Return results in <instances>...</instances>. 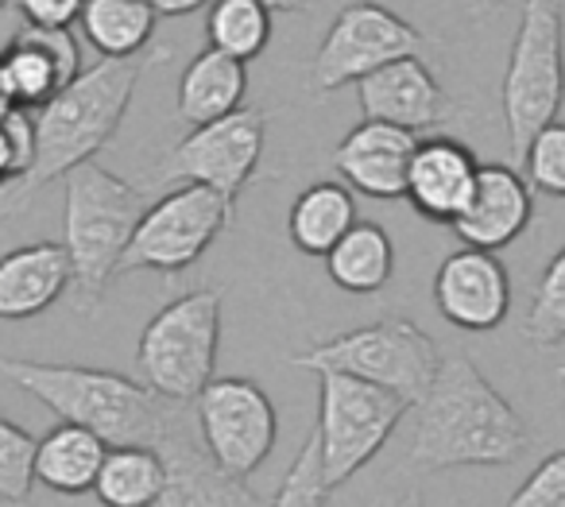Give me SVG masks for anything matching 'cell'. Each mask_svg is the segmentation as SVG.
<instances>
[{
  "instance_id": "obj_27",
  "label": "cell",
  "mask_w": 565,
  "mask_h": 507,
  "mask_svg": "<svg viewBox=\"0 0 565 507\" xmlns=\"http://www.w3.org/2000/svg\"><path fill=\"white\" fill-rule=\"evenodd\" d=\"M205 40L210 47L248 63L271 43V12L259 0H213L205 17Z\"/></svg>"
},
{
  "instance_id": "obj_30",
  "label": "cell",
  "mask_w": 565,
  "mask_h": 507,
  "mask_svg": "<svg viewBox=\"0 0 565 507\" xmlns=\"http://www.w3.org/2000/svg\"><path fill=\"white\" fill-rule=\"evenodd\" d=\"M519 171H526L523 179L531 182V190L550 198H565V125L550 120L523 151Z\"/></svg>"
},
{
  "instance_id": "obj_41",
  "label": "cell",
  "mask_w": 565,
  "mask_h": 507,
  "mask_svg": "<svg viewBox=\"0 0 565 507\" xmlns=\"http://www.w3.org/2000/svg\"><path fill=\"white\" fill-rule=\"evenodd\" d=\"M557 380H565V365H562V368H557Z\"/></svg>"
},
{
  "instance_id": "obj_3",
  "label": "cell",
  "mask_w": 565,
  "mask_h": 507,
  "mask_svg": "<svg viewBox=\"0 0 565 507\" xmlns=\"http://www.w3.org/2000/svg\"><path fill=\"white\" fill-rule=\"evenodd\" d=\"M0 376L40 399L58 422L94 430L105 445H163L174 430L194 422L190 403H174L120 372L47 360L0 357Z\"/></svg>"
},
{
  "instance_id": "obj_29",
  "label": "cell",
  "mask_w": 565,
  "mask_h": 507,
  "mask_svg": "<svg viewBox=\"0 0 565 507\" xmlns=\"http://www.w3.org/2000/svg\"><path fill=\"white\" fill-rule=\"evenodd\" d=\"M35 488V437L12 419H0V499L28 504Z\"/></svg>"
},
{
  "instance_id": "obj_24",
  "label": "cell",
  "mask_w": 565,
  "mask_h": 507,
  "mask_svg": "<svg viewBox=\"0 0 565 507\" xmlns=\"http://www.w3.org/2000/svg\"><path fill=\"white\" fill-rule=\"evenodd\" d=\"M326 272L349 295H376L387 287L395 272V244L372 221H356L330 252H326Z\"/></svg>"
},
{
  "instance_id": "obj_14",
  "label": "cell",
  "mask_w": 565,
  "mask_h": 507,
  "mask_svg": "<svg viewBox=\"0 0 565 507\" xmlns=\"http://www.w3.org/2000/svg\"><path fill=\"white\" fill-rule=\"evenodd\" d=\"M356 102H361L364 120H384L415 136L441 128L457 113L454 97L441 89V82L418 55L395 59L356 82Z\"/></svg>"
},
{
  "instance_id": "obj_17",
  "label": "cell",
  "mask_w": 565,
  "mask_h": 507,
  "mask_svg": "<svg viewBox=\"0 0 565 507\" xmlns=\"http://www.w3.org/2000/svg\"><path fill=\"white\" fill-rule=\"evenodd\" d=\"M415 144L418 136L407 128L384 125V120H361L333 148V171L356 194L395 202L407 190V167L415 156Z\"/></svg>"
},
{
  "instance_id": "obj_9",
  "label": "cell",
  "mask_w": 565,
  "mask_h": 507,
  "mask_svg": "<svg viewBox=\"0 0 565 507\" xmlns=\"http://www.w3.org/2000/svg\"><path fill=\"white\" fill-rule=\"evenodd\" d=\"M236 202L225 194L202 187V182H182V187L167 190L159 202L143 210L136 221V233L128 241L125 256H120L117 275L128 272H159V275H179L194 267L205 256L213 241L233 225Z\"/></svg>"
},
{
  "instance_id": "obj_15",
  "label": "cell",
  "mask_w": 565,
  "mask_h": 507,
  "mask_svg": "<svg viewBox=\"0 0 565 507\" xmlns=\"http://www.w3.org/2000/svg\"><path fill=\"white\" fill-rule=\"evenodd\" d=\"M534 221V190L523 171L511 163H484L477 171L465 210L454 218V233L469 249H508L511 241L526 233Z\"/></svg>"
},
{
  "instance_id": "obj_40",
  "label": "cell",
  "mask_w": 565,
  "mask_h": 507,
  "mask_svg": "<svg viewBox=\"0 0 565 507\" xmlns=\"http://www.w3.org/2000/svg\"><path fill=\"white\" fill-rule=\"evenodd\" d=\"M9 4H17V0H0V9H9Z\"/></svg>"
},
{
  "instance_id": "obj_34",
  "label": "cell",
  "mask_w": 565,
  "mask_h": 507,
  "mask_svg": "<svg viewBox=\"0 0 565 507\" xmlns=\"http://www.w3.org/2000/svg\"><path fill=\"white\" fill-rule=\"evenodd\" d=\"M24 24L35 28H74L82 20L86 0H17Z\"/></svg>"
},
{
  "instance_id": "obj_35",
  "label": "cell",
  "mask_w": 565,
  "mask_h": 507,
  "mask_svg": "<svg viewBox=\"0 0 565 507\" xmlns=\"http://www.w3.org/2000/svg\"><path fill=\"white\" fill-rule=\"evenodd\" d=\"M205 4H213V0H151V9H156V17H167V20L190 17V12L205 9Z\"/></svg>"
},
{
  "instance_id": "obj_32",
  "label": "cell",
  "mask_w": 565,
  "mask_h": 507,
  "mask_svg": "<svg viewBox=\"0 0 565 507\" xmlns=\"http://www.w3.org/2000/svg\"><path fill=\"white\" fill-rule=\"evenodd\" d=\"M35 159V125L32 109H12L0 120V190H9L17 179H24Z\"/></svg>"
},
{
  "instance_id": "obj_11",
  "label": "cell",
  "mask_w": 565,
  "mask_h": 507,
  "mask_svg": "<svg viewBox=\"0 0 565 507\" xmlns=\"http://www.w3.org/2000/svg\"><path fill=\"white\" fill-rule=\"evenodd\" d=\"M423 43V32L395 17L392 9L376 0H353L333 17L315 55V66H310V78H315L318 94H333V89L369 78L372 71L395 63V59L418 55Z\"/></svg>"
},
{
  "instance_id": "obj_19",
  "label": "cell",
  "mask_w": 565,
  "mask_h": 507,
  "mask_svg": "<svg viewBox=\"0 0 565 507\" xmlns=\"http://www.w3.org/2000/svg\"><path fill=\"white\" fill-rule=\"evenodd\" d=\"M477 156L457 136H426V140L415 144L403 198L426 221L454 225V218L465 210L472 187H477Z\"/></svg>"
},
{
  "instance_id": "obj_6",
  "label": "cell",
  "mask_w": 565,
  "mask_h": 507,
  "mask_svg": "<svg viewBox=\"0 0 565 507\" xmlns=\"http://www.w3.org/2000/svg\"><path fill=\"white\" fill-rule=\"evenodd\" d=\"M221 349V291L198 287L167 303L143 326L136 341L140 380L156 395L174 403H194V395L213 380Z\"/></svg>"
},
{
  "instance_id": "obj_18",
  "label": "cell",
  "mask_w": 565,
  "mask_h": 507,
  "mask_svg": "<svg viewBox=\"0 0 565 507\" xmlns=\"http://www.w3.org/2000/svg\"><path fill=\"white\" fill-rule=\"evenodd\" d=\"M156 450L167 461V484L156 507H264V499L248 488V480L228 476L205 453L194 422L174 430Z\"/></svg>"
},
{
  "instance_id": "obj_21",
  "label": "cell",
  "mask_w": 565,
  "mask_h": 507,
  "mask_svg": "<svg viewBox=\"0 0 565 507\" xmlns=\"http://www.w3.org/2000/svg\"><path fill=\"white\" fill-rule=\"evenodd\" d=\"M248 94V71L241 59L225 55L217 47H205L190 59V66L179 78V117L194 125H210L217 117H228L244 105Z\"/></svg>"
},
{
  "instance_id": "obj_23",
  "label": "cell",
  "mask_w": 565,
  "mask_h": 507,
  "mask_svg": "<svg viewBox=\"0 0 565 507\" xmlns=\"http://www.w3.org/2000/svg\"><path fill=\"white\" fill-rule=\"evenodd\" d=\"M356 202L345 182H315L295 198L287 213V233L302 256H326L356 225Z\"/></svg>"
},
{
  "instance_id": "obj_20",
  "label": "cell",
  "mask_w": 565,
  "mask_h": 507,
  "mask_svg": "<svg viewBox=\"0 0 565 507\" xmlns=\"http://www.w3.org/2000/svg\"><path fill=\"white\" fill-rule=\"evenodd\" d=\"M71 291V256L63 244L35 241L0 256V321H28Z\"/></svg>"
},
{
  "instance_id": "obj_28",
  "label": "cell",
  "mask_w": 565,
  "mask_h": 507,
  "mask_svg": "<svg viewBox=\"0 0 565 507\" xmlns=\"http://www.w3.org/2000/svg\"><path fill=\"white\" fill-rule=\"evenodd\" d=\"M523 337L542 349H554L565 341V244L554 252L539 287H534L531 310L523 318Z\"/></svg>"
},
{
  "instance_id": "obj_22",
  "label": "cell",
  "mask_w": 565,
  "mask_h": 507,
  "mask_svg": "<svg viewBox=\"0 0 565 507\" xmlns=\"http://www.w3.org/2000/svg\"><path fill=\"white\" fill-rule=\"evenodd\" d=\"M105 453L109 445L94 430L58 422L35 442V484L58 492V496H86L94 492Z\"/></svg>"
},
{
  "instance_id": "obj_5",
  "label": "cell",
  "mask_w": 565,
  "mask_h": 507,
  "mask_svg": "<svg viewBox=\"0 0 565 507\" xmlns=\"http://www.w3.org/2000/svg\"><path fill=\"white\" fill-rule=\"evenodd\" d=\"M565 102V12L562 0H523V17L503 71V125L511 167Z\"/></svg>"
},
{
  "instance_id": "obj_2",
  "label": "cell",
  "mask_w": 565,
  "mask_h": 507,
  "mask_svg": "<svg viewBox=\"0 0 565 507\" xmlns=\"http://www.w3.org/2000/svg\"><path fill=\"white\" fill-rule=\"evenodd\" d=\"M531 450L519 411L488 383L465 352L441 357L438 376L415 403L407 461L418 473L457 465H511Z\"/></svg>"
},
{
  "instance_id": "obj_10",
  "label": "cell",
  "mask_w": 565,
  "mask_h": 507,
  "mask_svg": "<svg viewBox=\"0 0 565 507\" xmlns=\"http://www.w3.org/2000/svg\"><path fill=\"white\" fill-rule=\"evenodd\" d=\"M190 406H194V426L205 453L228 476L248 480L271 457L275 437H279V414L256 380L213 376Z\"/></svg>"
},
{
  "instance_id": "obj_1",
  "label": "cell",
  "mask_w": 565,
  "mask_h": 507,
  "mask_svg": "<svg viewBox=\"0 0 565 507\" xmlns=\"http://www.w3.org/2000/svg\"><path fill=\"white\" fill-rule=\"evenodd\" d=\"M167 59L171 51H151V55L143 51L136 59H97L89 71L74 74L51 102L32 109L35 159L24 179L0 190V213L24 210L43 187L63 179L78 163H89L117 136L143 71L167 63Z\"/></svg>"
},
{
  "instance_id": "obj_31",
  "label": "cell",
  "mask_w": 565,
  "mask_h": 507,
  "mask_svg": "<svg viewBox=\"0 0 565 507\" xmlns=\"http://www.w3.org/2000/svg\"><path fill=\"white\" fill-rule=\"evenodd\" d=\"M326 496H330V484H326V476H322L318 437L310 434L307 442H302L299 457L287 468V476H282L279 492H275L271 504H264V507H326Z\"/></svg>"
},
{
  "instance_id": "obj_7",
  "label": "cell",
  "mask_w": 565,
  "mask_h": 507,
  "mask_svg": "<svg viewBox=\"0 0 565 507\" xmlns=\"http://www.w3.org/2000/svg\"><path fill=\"white\" fill-rule=\"evenodd\" d=\"M295 368L307 372H345L356 380H369L376 388L395 391L411 406L426 395L441 365V352L426 329L407 318H384L372 326L349 329L315 349L291 357Z\"/></svg>"
},
{
  "instance_id": "obj_8",
  "label": "cell",
  "mask_w": 565,
  "mask_h": 507,
  "mask_svg": "<svg viewBox=\"0 0 565 507\" xmlns=\"http://www.w3.org/2000/svg\"><path fill=\"white\" fill-rule=\"evenodd\" d=\"M411 411L407 399L395 391L376 388L345 372H318V457H322L326 484L341 488L353 480L395 434L403 414Z\"/></svg>"
},
{
  "instance_id": "obj_25",
  "label": "cell",
  "mask_w": 565,
  "mask_h": 507,
  "mask_svg": "<svg viewBox=\"0 0 565 507\" xmlns=\"http://www.w3.org/2000/svg\"><path fill=\"white\" fill-rule=\"evenodd\" d=\"M167 484V461L156 445H109L94 496L105 507H156Z\"/></svg>"
},
{
  "instance_id": "obj_33",
  "label": "cell",
  "mask_w": 565,
  "mask_h": 507,
  "mask_svg": "<svg viewBox=\"0 0 565 507\" xmlns=\"http://www.w3.org/2000/svg\"><path fill=\"white\" fill-rule=\"evenodd\" d=\"M503 507H565V450L539 461V468L519 484Z\"/></svg>"
},
{
  "instance_id": "obj_16",
  "label": "cell",
  "mask_w": 565,
  "mask_h": 507,
  "mask_svg": "<svg viewBox=\"0 0 565 507\" xmlns=\"http://www.w3.org/2000/svg\"><path fill=\"white\" fill-rule=\"evenodd\" d=\"M0 71L17 109H40L82 71V47L71 28L24 24L0 51Z\"/></svg>"
},
{
  "instance_id": "obj_13",
  "label": "cell",
  "mask_w": 565,
  "mask_h": 507,
  "mask_svg": "<svg viewBox=\"0 0 565 507\" xmlns=\"http://www.w3.org/2000/svg\"><path fill=\"white\" fill-rule=\"evenodd\" d=\"M434 306L449 326L465 334H492L511 310V275L488 249H457L438 264Z\"/></svg>"
},
{
  "instance_id": "obj_36",
  "label": "cell",
  "mask_w": 565,
  "mask_h": 507,
  "mask_svg": "<svg viewBox=\"0 0 565 507\" xmlns=\"http://www.w3.org/2000/svg\"><path fill=\"white\" fill-rule=\"evenodd\" d=\"M267 12H302L310 4V0H259Z\"/></svg>"
},
{
  "instance_id": "obj_38",
  "label": "cell",
  "mask_w": 565,
  "mask_h": 507,
  "mask_svg": "<svg viewBox=\"0 0 565 507\" xmlns=\"http://www.w3.org/2000/svg\"><path fill=\"white\" fill-rule=\"evenodd\" d=\"M465 4H469L477 17H484V12H495L500 4H508V0H465Z\"/></svg>"
},
{
  "instance_id": "obj_12",
  "label": "cell",
  "mask_w": 565,
  "mask_h": 507,
  "mask_svg": "<svg viewBox=\"0 0 565 507\" xmlns=\"http://www.w3.org/2000/svg\"><path fill=\"white\" fill-rule=\"evenodd\" d=\"M264 120L259 109L241 105L228 117L194 125L156 167V182H202L236 202L264 156Z\"/></svg>"
},
{
  "instance_id": "obj_39",
  "label": "cell",
  "mask_w": 565,
  "mask_h": 507,
  "mask_svg": "<svg viewBox=\"0 0 565 507\" xmlns=\"http://www.w3.org/2000/svg\"><path fill=\"white\" fill-rule=\"evenodd\" d=\"M392 507H423V496H418V492H407V496H403L399 504H392Z\"/></svg>"
},
{
  "instance_id": "obj_37",
  "label": "cell",
  "mask_w": 565,
  "mask_h": 507,
  "mask_svg": "<svg viewBox=\"0 0 565 507\" xmlns=\"http://www.w3.org/2000/svg\"><path fill=\"white\" fill-rule=\"evenodd\" d=\"M12 109H17V102H12V94H9V82H4V71H0V120L9 117Z\"/></svg>"
},
{
  "instance_id": "obj_4",
  "label": "cell",
  "mask_w": 565,
  "mask_h": 507,
  "mask_svg": "<svg viewBox=\"0 0 565 507\" xmlns=\"http://www.w3.org/2000/svg\"><path fill=\"white\" fill-rule=\"evenodd\" d=\"M63 249L71 256V287L82 314L97 310L105 287L117 275L120 256L148 210V194L136 182L105 171L102 163H78L63 175Z\"/></svg>"
},
{
  "instance_id": "obj_26",
  "label": "cell",
  "mask_w": 565,
  "mask_h": 507,
  "mask_svg": "<svg viewBox=\"0 0 565 507\" xmlns=\"http://www.w3.org/2000/svg\"><path fill=\"white\" fill-rule=\"evenodd\" d=\"M78 24L102 59H136L148 51L159 17L151 0H86Z\"/></svg>"
}]
</instances>
